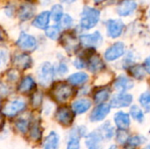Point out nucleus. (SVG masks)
Masks as SVG:
<instances>
[{
  "mask_svg": "<svg viewBox=\"0 0 150 149\" xmlns=\"http://www.w3.org/2000/svg\"><path fill=\"white\" fill-rule=\"evenodd\" d=\"M99 18L100 11L98 10L86 6L82 12L80 25L83 29H91L98 24Z\"/></svg>",
  "mask_w": 150,
  "mask_h": 149,
  "instance_id": "nucleus-1",
  "label": "nucleus"
},
{
  "mask_svg": "<svg viewBox=\"0 0 150 149\" xmlns=\"http://www.w3.org/2000/svg\"><path fill=\"white\" fill-rule=\"evenodd\" d=\"M73 89L66 83H58L51 90V95L59 103H63L69 99L73 95Z\"/></svg>",
  "mask_w": 150,
  "mask_h": 149,
  "instance_id": "nucleus-2",
  "label": "nucleus"
},
{
  "mask_svg": "<svg viewBox=\"0 0 150 149\" xmlns=\"http://www.w3.org/2000/svg\"><path fill=\"white\" fill-rule=\"evenodd\" d=\"M54 76V68L49 62L43 63L38 71V79L41 86H48Z\"/></svg>",
  "mask_w": 150,
  "mask_h": 149,
  "instance_id": "nucleus-3",
  "label": "nucleus"
},
{
  "mask_svg": "<svg viewBox=\"0 0 150 149\" xmlns=\"http://www.w3.org/2000/svg\"><path fill=\"white\" fill-rule=\"evenodd\" d=\"M26 108V105L25 102L21 100H12L9 101L4 107L3 108V113L7 117H13L22 112Z\"/></svg>",
  "mask_w": 150,
  "mask_h": 149,
  "instance_id": "nucleus-4",
  "label": "nucleus"
},
{
  "mask_svg": "<svg viewBox=\"0 0 150 149\" xmlns=\"http://www.w3.org/2000/svg\"><path fill=\"white\" fill-rule=\"evenodd\" d=\"M56 120L64 126H69L74 120V113L73 111L70 110L67 106H62L58 108L55 113Z\"/></svg>",
  "mask_w": 150,
  "mask_h": 149,
  "instance_id": "nucleus-5",
  "label": "nucleus"
},
{
  "mask_svg": "<svg viewBox=\"0 0 150 149\" xmlns=\"http://www.w3.org/2000/svg\"><path fill=\"white\" fill-rule=\"evenodd\" d=\"M17 45L23 50L33 51L37 46V41L33 36L25 32H21L17 40Z\"/></svg>",
  "mask_w": 150,
  "mask_h": 149,
  "instance_id": "nucleus-6",
  "label": "nucleus"
},
{
  "mask_svg": "<svg viewBox=\"0 0 150 149\" xmlns=\"http://www.w3.org/2000/svg\"><path fill=\"white\" fill-rule=\"evenodd\" d=\"M124 52H125L124 44L122 42H117L114 43L112 46H111L109 48H107V50L105 53V58L107 61H112L122 56L124 54Z\"/></svg>",
  "mask_w": 150,
  "mask_h": 149,
  "instance_id": "nucleus-7",
  "label": "nucleus"
},
{
  "mask_svg": "<svg viewBox=\"0 0 150 149\" xmlns=\"http://www.w3.org/2000/svg\"><path fill=\"white\" fill-rule=\"evenodd\" d=\"M133 102V96L127 93H120L115 95L111 100L110 105L114 108L127 107Z\"/></svg>",
  "mask_w": 150,
  "mask_h": 149,
  "instance_id": "nucleus-8",
  "label": "nucleus"
},
{
  "mask_svg": "<svg viewBox=\"0 0 150 149\" xmlns=\"http://www.w3.org/2000/svg\"><path fill=\"white\" fill-rule=\"evenodd\" d=\"M107 34L111 38H118L122 33L124 24L119 19H110L106 23Z\"/></svg>",
  "mask_w": 150,
  "mask_h": 149,
  "instance_id": "nucleus-9",
  "label": "nucleus"
},
{
  "mask_svg": "<svg viewBox=\"0 0 150 149\" xmlns=\"http://www.w3.org/2000/svg\"><path fill=\"white\" fill-rule=\"evenodd\" d=\"M111 105L107 104H101L98 105L91 112L90 116V119L92 122H98L103 120L110 112Z\"/></svg>",
  "mask_w": 150,
  "mask_h": 149,
  "instance_id": "nucleus-10",
  "label": "nucleus"
},
{
  "mask_svg": "<svg viewBox=\"0 0 150 149\" xmlns=\"http://www.w3.org/2000/svg\"><path fill=\"white\" fill-rule=\"evenodd\" d=\"M103 134L99 131H95L90 133L86 139V146L88 149H102Z\"/></svg>",
  "mask_w": 150,
  "mask_h": 149,
  "instance_id": "nucleus-11",
  "label": "nucleus"
},
{
  "mask_svg": "<svg viewBox=\"0 0 150 149\" xmlns=\"http://www.w3.org/2000/svg\"><path fill=\"white\" fill-rule=\"evenodd\" d=\"M81 43L85 47H97L102 42V36L99 32L91 34H83L80 37Z\"/></svg>",
  "mask_w": 150,
  "mask_h": 149,
  "instance_id": "nucleus-12",
  "label": "nucleus"
},
{
  "mask_svg": "<svg viewBox=\"0 0 150 149\" xmlns=\"http://www.w3.org/2000/svg\"><path fill=\"white\" fill-rule=\"evenodd\" d=\"M137 7V4L134 0H124L117 8V12L120 16H127L131 14Z\"/></svg>",
  "mask_w": 150,
  "mask_h": 149,
  "instance_id": "nucleus-13",
  "label": "nucleus"
},
{
  "mask_svg": "<svg viewBox=\"0 0 150 149\" xmlns=\"http://www.w3.org/2000/svg\"><path fill=\"white\" fill-rule=\"evenodd\" d=\"M13 65L16 66L18 68L24 70L31 67L32 65V59L26 54H22L16 55L13 58Z\"/></svg>",
  "mask_w": 150,
  "mask_h": 149,
  "instance_id": "nucleus-14",
  "label": "nucleus"
},
{
  "mask_svg": "<svg viewBox=\"0 0 150 149\" xmlns=\"http://www.w3.org/2000/svg\"><path fill=\"white\" fill-rule=\"evenodd\" d=\"M114 122L120 130H127L130 126V117L127 113L120 112L114 115Z\"/></svg>",
  "mask_w": 150,
  "mask_h": 149,
  "instance_id": "nucleus-15",
  "label": "nucleus"
},
{
  "mask_svg": "<svg viewBox=\"0 0 150 149\" xmlns=\"http://www.w3.org/2000/svg\"><path fill=\"white\" fill-rule=\"evenodd\" d=\"M91 106V102L89 99L82 98L75 101L72 104V111L76 114H83L86 112Z\"/></svg>",
  "mask_w": 150,
  "mask_h": 149,
  "instance_id": "nucleus-16",
  "label": "nucleus"
},
{
  "mask_svg": "<svg viewBox=\"0 0 150 149\" xmlns=\"http://www.w3.org/2000/svg\"><path fill=\"white\" fill-rule=\"evenodd\" d=\"M62 45L68 52H72L77 47V40L69 33H64L62 37Z\"/></svg>",
  "mask_w": 150,
  "mask_h": 149,
  "instance_id": "nucleus-17",
  "label": "nucleus"
},
{
  "mask_svg": "<svg viewBox=\"0 0 150 149\" xmlns=\"http://www.w3.org/2000/svg\"><path fill=\"white\" fill-rule=\"evenodd\" d=\"M49 19H50V12L49 11H43L40 13L33 21V25L40 28V29H44L46 28L48 24H49Z\"/></svg>",
  "mask_w": 150,
  "mask_h": 149,
  "instance_id": "nucleus-18",
  "label": "nucleus"
},
{
  "mask_svg": "<svg viewBox=\"0 0 150 149\" xmlns=\"http://www.w3.org/2000/svg\"><path fill=\"white\" fill-rule=\"evenodd\" d=\"M132 87H133L132 81L129 78H127L126 76H119L116 79L115 83H114V88L117 90L120 91L121 93H123L124 91L131 89Z\"/></svg>",
  "mask_w": 150,
  "mask_h": 149,
  "instance_id": "nucleus-19",
  "label": "nucleus"
},
{
  "mask_svg": "<svg viewBox=\"0 0 150 149\" xmlns=\"http://www.w3.org/2000/svg\"><path fill=\"white\" fill-rule=\"evenodd\" d=\"M104 68H105V64L99 56L98 55L91 56L88 61V68L90 71L93 73H97L101 71Z\"/></svg>",
  "mask_w": 150,
  "mask_h": 149,
  "instance_id": "nucleus-20",
  "label": "nucleus"
},
{
  "mask_svg": "<svg viewBox=\"0 0 150 149\" xmlns=\"http://www.w3.org/2000/svg\"><path fill=\"white\" fill-rule=\"evenodd\" d=\"M35 88V82L31 76L23 78L18 85V91L20 93H28Z\"/></svg>",
  "mask_w": 150,
  "mask_h": 149,
  "instance_id": "nucleus-21",
  "label": "nucleus"
},
{
  "mask_svg": "<svg viewBox=\"0 0 150 149\" xmlns=\"http://www.w3.org/2000/svg\"><path fill=\"white\" fill-rule=\"evenodd\" d=\"M34 13V7L32 4H25L20 6L19 11H18V18L23 20H28L30 19Z\"/></svg>",
  "mask_w": 150,
  "mask_h": 149,
  "instance_id": "nucleus-22",
  "label": "nucleus"
},
{
  "mask_svg": "<svg viewBox=\"0 0 150 149\" xmlns=\"http://www.w3.org/2000/svg\"><path fill=\"white\" fill-rule=\"evenodd\" d=\"M59 146V136L56 133L51 132L46 138L43 148L44 149H57Z\"/></svg>",
  "mask_w": 150,
  "mask_h": 149,
  "instance_id": "nucleus-23",
  "label": "nucleus"
},
{
  "mask_svg": "<svg viewBox=\"0 0 150 149\" xmlns=\"http://www.w3.org/2000/svg\"><path fill=\"white\" fill-rule=\"evenodd\" d=\"M89 80V76L84 72H77L69 76L68 81L72 85H82Z\"/></svg>",
  "mask_w": 150,
  "mask_h": 149,
  "instance_id": "nucleus-24",
  "label": "nucleus"
},
{
  "mask_svg": "<svg viewBox=\"0 0 150 149\" xmlns=\"http://www.w3.org/2000/svg\"><path fill=\"white\" fill-rule=\"evenodd\" d=\"M80 133L78 130H76V133H72L69 137V140L67 144V149H80L79 137Z\"/></svg>",
  "mask_w": 150,
  "mask_h": 149,
  "instance_id": "nucleus-25",
  "label": "nucleus"
},
{
  "mask_svg": "<svg viewBox=\"0 0 150 149\" xmlns=\"http://www.w3.org/2000/svg\"><path fill=\"white\" fill-rule=\"evenodd\" d=\"M30 136L32 139L35 141H38L41 136V129H40V122L35 119L30 125Z\"/></svg>",
  "mask_w": 150,
  "mask_h": 149,
  "instance_id": "nucleus-26",
  "label": "nucleus"
},
{
  "mask_svg": "<svg viewBox=\"0 0 150 149\" xmlns=\"http://www.w3.org/2000/svg\"><path fill=\"white\" fill-rule=\"evenodd\" d=\"M110 91L108 89H101L98 90L94 95V100L98 104H103L109 98Z\"/></svg>",
  "mask_w": 150,
  "mask_h": 149,
  "instance_id": "nucleus-27",
  "label": "nucleus"
},
{
  "mask_svg": "<svg viewBox=\"0 0 150 149\" xmlns=\"http://www.w3.org/2000/svg\"><path fill=\"white\" fill-rule=\"evenodd\" d=\"M50 16L52 17V18L56 21L59 22L61 20V18L63 16V8L61 4H55L53 6L51 12H50Z\"/></svg>",
  "mask_w": 150,
  "mask_h": 149,
  "instance_id": "nucleus-28",
  "label": "nucleus"
},
{
  "mask_svg": "<svg viewBox=\"0 0 150 149\" xmlns=\"http://www.w3.org/2000/svg\"><path fill=\"white\" fill-rule=\"evenodd\" d=\"M130 114L131 116L138 122H142L144 120V114L140 107L137 105H133L130 109Z\"/></svg>",
  "mask_w": 150,
  "mask_h": 149,
  "instance_id": "nucleus-29",
  "label": "nucleus"
},
{
  "mask_svg": "<svg viewBox=\"0 0 150 149\" xmlns=\"http://www.w3.org/2000/svg\"><path fill=\"white\" fill-rule=\"evenodd\" d=\"M46 35L51 40H57L60 35V28L58 25H52L46 29Z\"/></svg>",
  "mask_w": 150,
  "mask_h": 149,
  "instance_id": "nucleus-30",
  "label": "nucleus"
},
{
  "mask_svg": "<svg viewBox=\"0 0 150 149\" xmlns=\"http://www.w3.org/2000/svg\"><path fill=\"white\" fill-rule=\"evenodd\" d=\"M130 72L132 74V76L135 78H138V79H142L145 76V68L144 67L142 66H140V65H136V66H134L132 67L130 69Z\"/></svg>",
  "mask_w": 150,
  "mask_h": 149,
  "instance_id": "nucleus-31",
  "label": "nucleus"
},
{
  "mask_svg": "<svg viewBox=\"0 0 150 149\" xmlns=\"http://www.w3.org/2000/svg\"><path fill=\"white\" fill-rule=\"evenodd\" d=\"M140 103L147 112H150V92L147 91L141 95Z\"/></svg>",
  "mask_w": 150,
  "mask_h": 149,
  "instance_id": "nucleus-32",
  "label": "nucleus"
},
{
  "mask_svg": "<svg viewBox=\"0 0 150 149\" xmlns=\"http://www.w3.org/2000/svg\"><path fill=\"white\" fill-rule=\"evenodd\" d=\"M60 21H61V25H62L63 28H65V29H66V28L71 27V25H72V24H73V19H72V18H71L69 15H68V14L63 15Z\"/></svg>",
  "mask_w": 150,
  "mask_h": 149,
  "instance_id": "nucleus-33",
  "label": "nucleus"
},
{
  "mask_svg": "<svg viewBox=\"0 0 150 149\" xmlns=\"http://www.w3.org/2000/svg\"><path fill=\"white\" fill-rule=\"evenodd\" d=\"M117 141L120 143H125L126 141H127L129 140V136L128 133L125 131V130H119L117 132Z\"/></svg>",
  "mask_w": 150,
  "mask_h": 149,
  "instance_id": "nucleus-34",
  "label": "nucleus"
},
{
  "mask_svg": "<svg viewBox=\"0 0 150 149\" xmlns=\"http://www.w3.org/2000/svg\"><path fill=\"white\" fill-rule=\"evenodd\" d=\"M16 126L17 128L21 132V133H25L27 130H28V123L27 121H25V119H18L17 122H16Z\"/></svg>",
  "mask_w": 150,
  "mask_h": 149,
  "instance_id": "nucleus-35",
  "label": "nucleus"
},
{
  "mask_svg": "<svg viewBox=\"0 0 150 149\" xmlns=\"http://www.w3.org/2000/svg\"><path fill=\"white\" fill-rule=\"evenodd\" d=\"M32 103H33V105L34 107H38L41 105L42 103V95L38 91V92H35L33 96V99H32Z\"/></svg>",
  "mask_w": 150,
  "mask_h": 149,
  "instance_id": "nucleus-36",
  "label": "nucleus"
},
{
  "mask_svg": "<svg viewBox=\"0 0 150 149\" xmlns=\"http://www.w3.org/2000/svg\"><path fill=\"white\" fill-rule=\"evenodd\" d=\"M57 72L61 75V76H63L65 75L67 72H68V67L66 66L65 63H61L57 68Z\"/></svg>",
  "mask_w": 150,
  "mask_h": 149,
  "instance_id": "nucleus-37",
  "label": "nucleus"
},
{
  "mask_svg": "<svg viewBox=\"0 0 150 149\" xmlns=\"http://www.w3.org/2000/svg\"><path fill=\"white\" fill-rule=\"evenodd\" d=\"M128 143L131 146L136 147V146H139L142 143V141H141V140H140L139 137H133L132 139L128 140Z\"/></svg>",
  "mask_w": 150,
  "mask_h": 149,
  "instance_id": "nucleus-38",
  "label": "nucleus"
},
{
  "mask_svg": "<svg viewBox=\"0 0 150 149\" xmlns=\"http://www.w3.org/2000/svg\"><path fill=\"white\" fill-rule=\"evenodd\" d=\"M74 65H75V67L77 68H83L85 67V62H84L81 58H78V59H76V60L74 61Z\"/></svg>",
  "mask_w": 150,
  "mask_h": 149,
  "instance_id": "nucleus-39",
  "label": "nucleus"
},
{
  "mask_svg": "<svg viewBox=\"0 0 150 149\" xmlns=\"http://www.w3.org/2000/svg\"><path fill=\"white\" fill-rule=\"evenodd\" d=\"M144 68L148 73L150 74V56L146 59V61L144 62Z\"/></svg>",
  "mask_w": 150,
  "mask_h": 149,
  "instance_id": "nucleus-40",
  "label": "nucleus"
},
{
  "mask_svg": "<svg viewBox=\"0 0 150 149\" xmlns=\"http://www.w3.org/2000/svg\"><path fill=\"white\" fill-rule=\"evenodd\" d=\"M4 38H5L4 33V32L0 29V42L4 41Z\"/></svg>",
  "mask_w": 150,
  "mask_h": 149,
  "instance_id": "nucleus-41",
  "label": "nucleus"
},
{
  "mask_svg": "<svg viewBox=\"0 0 150 149\" xmlns=\"http://www.w3.org/2000/svg\"><path fill=\"white\" fill-rule=\"evenodd\" d=\"M63 2H66V3H72V2H74L75 0H62Z\"/></svg>",
  "mask_w": 150,
  "mask_h": 149,
  "instance_id": "nucleus-42",
  "label": "nucleus"
},
{
  "mask_svg": "<svg viewBox=\"0 0 150 149\" xmlns=\"http://www.w3.org/2000/svg\"><path fill=\"white\" fill-rule=\"evenodd\" d=\"M96 3H99V2H102V1H104V0H94Z\"/></svg>",
  "mask_w": 150,
  "mask_h": 149,
  "instance_id": "nucleus-43",
  "label": "nucleus"
},
{
  "mask_svg": "<svg viewBox=\"0 0 150 149\" xmlns=\"http://www.w3.org/2000/svg\"><path fill=\"white\" fill-rule=\"evenodd\" d=\"M114 148H115V147H113V146H112V147L110 149H114Z\"/></svg>",
  "mask_w": 150,
  "mask_h": 149,
  "instance_id": "nucleus-44",
  "label": "nucleus"
},
{
  "mask_svg": "<svg viewBox=\"0 0 150 149\" xmlns=\"http://www.w3.org/2000/svg\"><path fill=\"white\" fill-rule=\"evenodd\" d=\"M148 149H150V147H149V148H148Z\"/></svg>",
  "mask_w": 150,
  "mask_h": 149,
  "instance_id": "nucleus-45",
  "label": "nucleus"
},
{
  "mask_svg": "<svg viewBox=\"0 0 150 149\" xmlns=\"http://www.w3.org/2000/svg\"><path fill=\"white\" fill-rule=\"evenodd\" d=\"M0 64H1V61H0Z\"/></svg>",
  "mask_w": 150,
  "mask_h": 149,
  "instance_id": "nucleus-46",
  "label": "nucleus"
}]
</instances>
